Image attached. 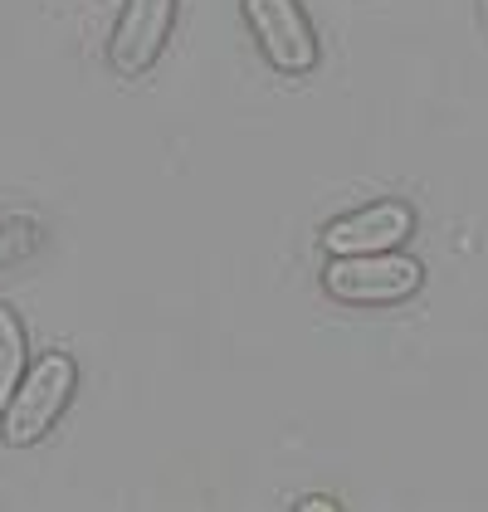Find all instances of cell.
Returning <instances> with one entry per match:
<instances>
[{
	"label": "cell",
	"instance_id": "6da1fadb",
	"mask_svg": "<svg viewBox=\"0 0 488 512\" xmlns=\"http://www.w3.org/2000/svg\"><path fill=\"white\" fill-rule=\"evenodd\" d=\"M327 298L347 308H396L425 288V264L406 249H376V254H327L323 269Z\"/></svg>",
	"mask_w": 488,
	"mask_h": 512
},
{
	"label": "cell",
	"instance_id": "7a4b0ae2",
	"mask_svg": "<svg viewBox=\"0 0 488 512\" xmlns=\"http://www.w3.org/2000/svg\"><path fill=\"white\" fill-rule=\"evenodd\" d=\"M74 391H79V366L69 352H44L40 361H30L20 386L10 391L5 410H0L5 444H15V449L40 444L44 434L59 425V415L69 410Z\"/></svg>",
	"mask_w": 488,
	"mask_h": 512
},
{
	"label": "cell",
	"instance_id": "3957f363",
	"mask_svg": "<svg viewBox=\"0 0 488 512\" xmlns=\"http://www.w3.org/2000/svg\"><path fill=\"white\" fill-rule=\"evenodd\" d=\"M244 5V25L259 44V54L279 69V74H313L323 59L318 30L303 10V0H240Z\"/></svg>",
	"mask_w": 488,
	"mask_h": 512
},
{
	"label": "cell",
	"instance_id": "277c9868",
	"mask_svg": "<svg viewBox=\"0 0 488 512\" xmlns=\"http://www.w3.org/2000/svg\"><path fill=\"white\" fill-rule=\"evenodd\" d=\"M176 30V0H122L113 40H108V59L113 69L137 79L162 59L166 40Z\"/></svg>",
	"mask_w": 488,
	"mask_h": 512
},
{
	"label": "cell",
	"instance_id": "5b68a950",
	"mask_svg": "<svg viewBox=\"0 0 488 512\" xmlns=\"http://www.w3.org/2000/svg\"><path fill=\"white\" fill-rule=\"evenodd\" d=\"M415 235V210L406 200H371L362 210H347L323 225L327 254H376V249H401Z\"/></svg>",
	"mask_w": 488,
	"mask_h": 512
},
{
	"label": "cell",
	"instance_id": "8992f818",
	"mask_svg": "<svg viewBox=\"0 0 488 512\" xmlns=\"http://www.w3.org/2000/svg\"><path fill=\"white\" fill-rule=\"evenodd\" d=\"M25 366H30L25 327H20V317H15V308H10V303H0V410H5L10 391L20 386Z\"/></svg>",
	"mask_w": 488,
	"mask_h": 512
}]
</instances>
